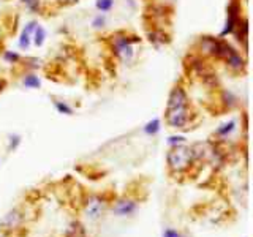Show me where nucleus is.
Returning <instances> with one entry per match:
<instances>
[{
	"instance_id": "obj_1",
	"label": "nucleus",
	"mask_w": 253,
	"mask_h": 237,
	"mask_svg": "<svg viewBox=\"0 0 253 237\" xmlns=\"http://www.w3.org/2000/svg\"><path fill=\"white\" fill-rule=\"evenodd\" d=\"M190 101L184 87L176 85L169 93L168 106H166V123L171 128L182 130L190 122Z\"/></svg>"
},
{
	"instance_id": "obj_6",
	"label": "nucleus",
	"mask_w": 253,
	"mask_h": 237,
	"mask_svg": "<svg viewBox=\"0 0 253 237\" xmlns=\"http://www.w3.org/2000/svg\"><path fill=\"white\" fill-rule=\"evenodd\" d=\"M134 210H136V202L131 199H122L114 205V212L121 217L131 215Z\"/></svg>"
},
{
	"instance_id": "obj_2",
	"label": "nucleus",
	"mask_w": 253,
	"mask_h": 237,
	"mask_svg": "<svg viewBox=\"0 0 253 237\" xmlns=\"http://www.w3.org/2000/svg\"><path fill=\"white\" fill-rule=\"evenodd\" d=\"M166 158H168V166L172 174H184L195 163L193 150L185 144L172 146Z\"/></svg>"
},
{
	"instance_id": "obj_14",
	"label": "nucleus",
	"mask_w": 253,
	"mask_h": 237,
	"mask_svg": "<svg viewBox=\"0 0 253 237\" xmlns=\"http://www.w3.org/2000/svg\"><path fill=\"white\" fill-rule=\"evenodd\" d=\"M55 108H57V111L60 114H67V116L73 114V109H71L67 103H63V101H55Z\"/></svg>"
},
{
	"instance_id": "obj_9",
	"label": "nucleus",
	"mask_w": 253,
	"mask_h": 237,
	"mask_svg": "<svg viewBox=\"0 0 253 237\" xmlns=\"http://www.w3.org/2000/svg\"><path fill=\"white\" fill-rule=\"evenodd\" d=\"M44 38H46L44 29L40 27V26L35 27V30H34V43H35V46H42L44 43Z\"/></svg>"
},
{
	"instance_id": "obj_8",
	"label": "nucleus",
	"mask_w": 253,
	"mask_h": 237,
	"mask_svg": "<svg viewBox=\"0 0 253 237\" xmlns=\"http://www.w3.org/2000/svg\"><path fill=\"white\" fill-rule=\"evenodd\" d=\"M234 128H236V120H229L228 123L220 126V128L217 130V134H218V136H221V138H226Z\"/></svg>"
},
{
	"instance_id": "obj_16",
	"label": "nucleus",
	"mask_w": 253,
	"mask_h": 237,
	"mask_svg": "<svg viewBox=\"0 0 253 237\" xmlns=\"http://www.w3.org/2000/svg\"><path fill=\"white\" fill-rule=\"evenodd\" d=\"M3 59L6 60V62H10V63H16L18 62L21 57L16 52H11V51H6L5 54H3Z\"/></svg>"
},
{
	"instance_id": "obj_7",
	"label": "nucleus",
	"mask_w": 253,
	"mask_h": 237,
	"mask_svg": "<svg viewBox=\"0 0 253 237\" xmlns=\"http://www.w3.org/2000/svg\"><path fill=\"white\" fill-rule=\"evenodd\" d=\"M35 27H37V24L35 22H30L29 26L24 29L22 35H21V40H19V46L22 47V49H27V47L30 46V34L35 30Z\"/></svg>"
},
{
	"instance_id": "obj_5",
	"label": "nucleus",
	"mask_w": 253,
	"mask_h": 237,
	"mask_svg": "<svg viewBox=\"0 0 253 237\" xmlns=\"http://www.w3.org/2000/svg\"><path fill=\"white\" fill-rule=\"evenodd\" d=\"M105 199L100 196H90L85 202V213L90 220H98L101 213L105 212Z\"/></svg>"
},
{
	"instance_id": "obj_4",
	"label": "nucleus",
	"mask_w": 253,
	"mask_h": 237,
	"mask_svg": "<svg viewBox=\"0 0 253 237\" xmlns=\"http://www.w3.org/2000/svg\"><path fill=\"white\" fill-rule=\"evenodd\" d=\"M26 220V215L21 212V209H13L6 213L2 220V229L5 233H13L18 228H21V225Z\"/></svg>"
},
{
	"instance_id": "obj_3",
	"label": "nucleus",
	"mask_w": 253,
	"mask_h": 237,
	"mask_svg": "<svg viewBox=\"0 0 253 237\" xmlns=\"http://www.w3.org/2000/svg\"><path fill=\"white\" fill-rule=\"evenodd\" d=\"M111 43H113V49L116 55L119 57L122 63H131L134 57V43H138L136 37H128L125 32H119V34L113 35L111 38Z\"/></svg>"
},
{
	"instance_id": "obj_19",
	"label": "nucleus",
	"mask_w": 253,
	"mask_h": 237,
	"mask_svg": "<svg viewBox=\"0 0 253 237\" xmlns=\"http://www.w3.org/2000/svg\"><path fill=\"white\" fill-rule=\"evenodd\" d=\"M19 142H21V138L19 136H11L10 138V146H8V149H16V146H18L19 144Z\"/></svg>"
},
{
	"instance_id": "obj_18",
	"label": "nucleus",
	"mask_w": 253,
	"mask_h": 237,
	"mask_svg": "<svg viewBox=\"0 0 253 237\" xmlns=\"http://www.w3.org/2000/svg\"><path fill=\"white\" fill-rule=\"evenodd\" d=\"M163 237H182V236H180V233L176 231V229L168 228V229H165V231H163Z\"/></svg>"
},
{
	"instance_id": "obj_12",
	"label": "nucleus",
	"mask_w": 253,
	"mask_h": 237,
	"mask_svg": "<svg viewBox=\"0 0 253 237\" xmlns=\"http://www.w3.org/2000/svg\"><path fill=\"white\" fill-rule=\"evenodd\" d=\"M149 40L152 43H155V44H158V43H165V38H166V35L163 34V32H160V30H154L152 34H149Z\"/></svg>"
},
{
	"instance_id": "obj_11",
	"label": "nucleus",
	"mask_w": 253,
	"mask_h": 237,
	"mask_svg": "<svg viewBox=\"0 0 253 237\" xmlns=\"http://www.w3.org/2000/svg\"><path fill=\"white\" fill-rule=\"evenodd\" d=\"M24 85L30 87V89H37V87H40V79H38V76H35V75H27L26 78H24Z\"/></svg>"
},
{
	"instance_id": "obj_21",
	"label": "nucleus",
	"mask_w": 253,
	"mask_h": 237,
	"mask_svg": "<svg viewBox=\"0 0 253 237\" xmlns=\"http://www.w3.org/2000/svg\"><path fill=\"white\" fill-rule=\"evenodd\" d=\"M63 3H75V2H78V0H62Z\"/></svg>"
},
{
	"instance_id": "obj_13",
	"label": "nucleus",
	"mask_w": 253,
	"mask_h": 237,
	"mask_svg": "<svg viewBox=\"0 0 253 237\" xmlns=\"http://www.w3.org/2000/svg\"><path fill=\"white\" fill-rule=\"evenodd\" d=\"M114 5V0H97V8L100 11H109Z\"/></svg>"
},
{
	"instance_id": "obj_10",
	"label": "nucleus",
	"mask_w": 253,
	"mask_h": 237,
	"mask_svg": "<svg viewBox=\"0 0 253 237\" xmlns=\"http://www.w3.org/2000/svg\"><path fill=\"white\" fill-rule=\"evenodd\" d=\"M162 123H160V120L158 118H154V120H150L146 126H144V131L147 133V134H155V133H158L160 131V126Z\"/></svg>"
},
{
	"instance_id": "obj_15",
	"label": "nucleus",
	"mask_w": 253,
	"mask_h": 237,
	"mask_svg": "<svg viewBox=\"0 0 253 237\" xmlns=\"http://www.w3.org/2000/svg\"><path fill=\"white\" fill-rule=\"evenodd\" d=\"M22 3L26 5L30 11H38L40 10V0H22Z\"/></svg>"
},
{
	"instance_id": "obj_17",
	"label": "nucleus",
	"mask_w": 253,
	"mask_h": 237,
	"mask_svg": "<svg viewBox=\"0 0 253 237\" xmlns=\"http://www.w3.org/2000/svg\"><path fill=\"white\" fill-rule=\"evenodd\" d=\"M168 142H169L171 146H179V144H185V138H184V136H171Z\"/></svg>"
},
{
	"instance_id": "obj_20",
	"label": "nucleus",
	"mask_w": 253,
	"mask_h": 237,
	"mask_svg": "<svg viewBox=\"0 0 253 237\" xmlns=\"http://www.w3.org/2000/svg\"><path fill=\"white\" fill-rule=\"evenodd\" d=\"M3 87H5V81H3V79H0V92L3 90Z\"/></svg>"
}]
</instances>
